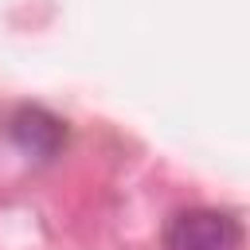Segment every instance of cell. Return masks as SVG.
I'll list each match as a JSON object with an SVG mask.
<instances>
[{
	"mask_svg": "<svg viewBox=\"0 0 250 250\" xmlns=\"http://www.w3.org/2000/svg\"><path fill=\"white\" fill-rule=\"evenodd\" d=\"M164 250H242V227L227 211L188 207L168 219Z\"/></svg>",
	"mask_w": 250,
	"mask_h": 250,
	"instance_id": "cell-1",
	"label": "cell"
},
{
	"mask_svg": "<svg viewBox=\"0 0 250 250\" xmlns=\"http://www.w3.org/2000/svg\"><path fill=\"white\" fill-rule=\"evenodd\" d=\"M12 137H16V145L23 148V152H31V156H51L59 145H62V137H66V125L59 121V117H51L47 109H20L16 117H12Z\"/></svg>",
	"mask_w": 250,
	"mask_h": 250,
	"instance_id": "cell-2",
	"label": "cell"
}]
</instances>
